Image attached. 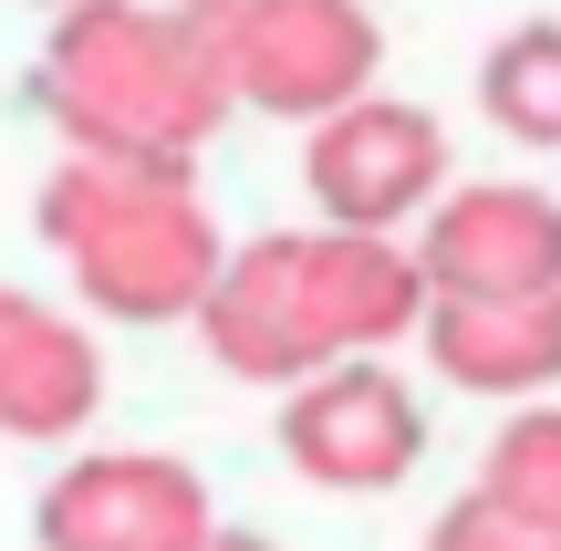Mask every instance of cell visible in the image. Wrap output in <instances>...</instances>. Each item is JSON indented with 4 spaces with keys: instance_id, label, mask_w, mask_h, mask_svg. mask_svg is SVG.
<instances>
[{
    "instance_id": "1",
    "label": "cell",
    "mask_w": 561,
    "mask_h": 551,
    "mask_svg": "<svg viewBox=\"0 0 561 551\" xmlns=\"http://www.w3.org/2000/svg\"><path fill=\"white\" fill-rule=\"evenodd\" d=\"M42 115L62 125V157L198 167V146L240 104H229L219 32H198L187 11H167V0H73L42 32Z\"/></svg>"
},
{
    "instance_id": "2",
    "label": "cell",
    "mask_w": 561,
    "mask_h": 551,
    "mask_svg": "<svg viewBox=\"0 0 561 551\" xmlns=\"http://www.w3.org/2000/svg\"><path fill=\"white\" fill-rule=\"evenodd\" d=\"M32 229L62 250L73 291L104 323H187L198 291L219 282L229 240L198 198V167H104V157H62L32 198Z\"/></svg>"
},
{
    "instance_id": "3",
    "label": "cell",
    "mask_w": 561,
    "mask_h": 551,
    "mask_svg": "<svg viewBox=\"0 0 561 551\" xmlns=\"http://www.w3.org/2000/svg\"><path fill=\"white\" fill-rule=\"evenodd\" d=\"M280 458H291V479H312V490H333V500L405 490L416 458H426V406L375 354L322 365V375H301V386L280 395Z\"/></svg>"
},
{
    "instance_id": "4",
    "label": "cell",
    "mask_w": 561,
    "mask_h": 551,
    "mask_svg": "<svg viewBox=\"0 0 561 551\" xmlns=\"http://www.w3.org/2000/svg\"><path fill=\"white\" fill-rule=\"evenodd\" d=\"M229 62V104L240 115H280V125H322L333 104L375 94L385 73V21L364 0H271V11L219 32Z\"/></svg>"
},
{
    "instance_id": "5",
    "label": "cell",
    "mask_w": 561,
    "mask_h": 551,
    "mask_svg": "<svg viewBox=\"0 0 561 551\" xmlns=\"http://www.w3.org/2000/svg\"><path fill=\"white\" fill-rule=\"evenodd\" d=\"M426 302H530L561 291V198L520 177H479V187H437L405 240Z\"/></svg>"
},
{
    "instance_id": "6",
    "label": "cell",
    "mask_w": 561,
    "mask_h": 551,
    "mask_svg": "<svg viewBox=\"0 0 561 551\" xmlns=\"http://www.w3.org/2000/svg\"><path fill=\"white\" fill-rule=\"evenodd\" d=\"M301 177L322 198V229H375L396 240L405 219H426V198L447 187V125L405 94H354L312 125Z\"/></svg>"
},
{
    "instance_id": "7",
    "label": "cell",
    "mask_w": 561,
    "mask_h": 551,
    "mask_svg": "<svg viewBox=\"0 0 561 551\" xmlns=\"http://www.w3.org/2000/svg\"><path fill=\"white\" fill-rule=\"evenodd\" d=\"M208 520V479L167 448H83L32 500L42 551H198Z\"/></svg>"
},
{
    "instance_id": "8",
    "label": "cell",
    "mask_w": 561,
    "mask_h": 551,
    "mask_svg": "<svg viewBox=\"0 0 561 551\" xmlns=\"http://www.w3.org/2000/svg\"><path fill=\"white\" fill-rule=\"evenodd\" d=\"M187 323H198L208 365H229L240 386H280V395H291L301 375L333 365L322 333H312V302H301V229H261V240H240L219 261V282L198 291Z\"/></svg>"
},
{
    "instance_id": "9",
    "label": "cell",
    "mask_w": 561,
    "mask_h": 551,
    "mask_svg": "<svg viewBox=\"0 0 561 551\" xmlns=\"http://www.w3.org/2000/svg\"><path fill=\"white\" fill-rule=\"evenodd\" d=\"M104 406V354L73 312L32 302V291L0 282V437L21 448H62L83 437Z\"/></svg>"
},
{
    "instance_id": "10",
    "label": "cell",
    "mask_w": 561,
    "mask_h": 551,
    "mask_svg": "<svg viewBox=\"0 0 561 551\" xmlns=\"http://www.w3.org/2000/svg\"><path fill=\"white\" fill-rule=\"evenodd\" d=\"M301 302H312V333L333 365L354 354H385L416 333L426 282L405 261V240H375V229H301Z\"/></svg>"
},
{
    "instance_id": "11",
    "label": "cell",
    "mask_w": 561,
    "mask_h": 551,
    "mask_svg": "<svg viewBox=\"0 0 561 551\" xmlns=\"http://www.w3.org/2000/svg\"><path fill=\"white\" fill-rule=\"evenodd\" d=\"M416 344L447 386L530 406V395L561 386V291H530V302H426Z\"/></svg>"
},
{
    "instance_id": "12",
    "label": "cell",
    "mask_w": 561,
    "mask_h": 551,
    "mask_svg": "<svg viewBox=\"0 0 561 551\" xmlns=\"http://www.w3.org/2000/svg\"><path fill=\"white\" fill-rule=\"evenodd\" d=\"M479 115L530 157H561V21H520L479 62Z\"/></svg>"
},
{
    "instance_id": "13",
    "label": "cell",
    "mask_w": 561,
    "mask_h": 551,
    "mask_svg": "<svg viewBox=\"0 0 561 551\" xmlns=\"http://www.w3.org/2000/svg\"><path fill=\"white\" fill-rule=\"evenodd\" d=\"M479 500H500V510L541 520V531H561V406L551 395H530V406L500 416V437H489L479 479H468Z\"/></svg>"
},
{
    "instance_id": "14",
    "label": "cell",
    "mask_w": 561,
    "mask_h": 551,
    "mask_svg": "<svg viewBox=\"0 0 561 551\" xmlns=\"http://www.w3.org/2000/svg\"><path fill=\"white\" fill-rule=\"evenodd\" d=\"M426 551H561V531L500 510V500H479V490H458L437 520H426Z\"/></svg>"
},
{
    "instance_id": "15",
    "label": "cell",
    "mask_w": 561,
    "mask_h": 551,
    "mask_svg": "<svg viewBox=\"0 0 561 551\" xmlns=\"http://www.w3.org/2000/svg\"><path fill=\"white\" fill-rule=\"evenodd\" d=\"M167 11H187V21H198V32H229V21L271 11V0H167Z\"/></svg>"
},
{
    "instance_id": "16",
    "label": "cell",
    "mask_w": 561,
    "mask_h": 551,
    "mask_svg": "<svg viewBox=\"0 0 561 551\" xmlns=\"http://www.w3.org/2000/svg\"><path fill=\"white\" fill-rule=\"evenodd\" d=\"M198 551H280V541H271V531H229V520H208Z\"/></svg>"
},
{
    "instance_id": "17",
    "label": "cell",
    "mask_w": 561,
    "mask_h": 551,
    "mask_svg": "<svg viewBox=\"0 0 561 551\" xmlns=\"http://www.w3.org/2000/svg\"><path fill=\"white\" fill-rule=\"evenodd\" d=\"M53 11H73V0H53Z\"/></svg>"
}]
</instances>
